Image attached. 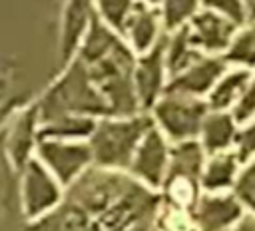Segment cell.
I'll return each mask as SVG.
<instances>
[{"instance_id":"6da1fadb","label":"cell","mask_w":255,"mask_h":231,"mask_svg":"<svg viewBox=\"0 0 255 231\" xmlns=\"http://www.w3.org/2000/svg\"><path fill=\"white\" fill-rule=\"evenodd\" d=\"M135 58L124 38L96 16L74 60H80L88 70L94 86L106 100L110 116L141 112L133 88Z\"/></svg>"},{"instance_id":"7a4b0ae2","label":"cell","mask_w":255,"mask_h":231,"mask_svg":"<svg viewBox=\"0 0 255 231\" xmlns=\"http://www.w3.org/2000/svg\"><path fill=\"white\" fill-rule=\"evenodd\" d=\"M36 106L40 112V121L70 114L96 119L110 116L106 100L94 86L88 70L80 60H72L60 70L58 78L36 100Z\"/></svg>"},{"instance_id":"3957f363","label":"cell","mask_w":255,"mask_h":231,"mask_svg":"<svg viewBox=\"0 0 255 231\" xmlns=\"http://www.w3.org/2000/svg\"><path fill=\"white\" fill-rule=\"evenodd\" d=\"M151 127L153 119L147 112L100 117L88 139L94 167L126 173L135 149Z\"/></svg>"},{"instance_id":"277c9868","label":"cell","mask_w":255,"mask_h":231,"mask_svg":"<svg viewBox=\"0 0 255 231\" xmlns=\"http://www.w3.org/2000/svg\"><path fill=\"white\" fill-rule=\"evenodd\" d=\"M66 187L34 155L18 173V199L26 223L52 215L66 199Z\"/></svg>"},{"instance_id":"5b68a950","label":"cell","mask_w":255,"mask_h":231,"mask_svg":"<svg viewBox=\"0 0 255 231\" xmlns=\"http://www.w3.org/2000/svg\"><path fill=\"white\" fill-rule=\"evenodd\" d=\"M209 114L207 100L165 92V96L149 110L153 125L171 141H191L199 137L205 116Z\"/></svg>"},{"instance_id":"8992f818","label":"cell","mask_w":255,"mask_h":231,"mask_svg":"<svg viewBox=\"0 0 255 231\" xmlns=\"http://www.w3.org/2000/svg\"><path fill=\"white\" fill-rule=\"evenodd\" d=\"M36 157L66 189L78 183L94 167V155L88 139L42 137L36 147Z\"/></svg>"},{"instance_id":"52a82bcc","label":"cell","mask_w":255,"mask_h":231,"mask_svg":"<svg viewBox=\"0 0 255 231\" xmlns=\"http://www.w3.org/2000/svg\"><path fill=\"white\" fill-rule=\"evenodd\" d=\"M171 147L173 143L153 125L135 149L126 173L145 189L159 193L169 171Z\"/></svg>"},{"instance_id":"ba28073f","label":"cell","mask_w":255,"mask_h":231,"mask_svg":"<svg viewBox=\"0 0 255 231\" xmlns=\"http://www.w3.org/2000/svg\"><path fill=\"white\" fill-rule=\"evenodd\" d=\"M40 127H42V121H40V112L36 102L16 110L10 116L2 135V145H4L8 165L16 171V175L36 155V147L42 139Z\"/></svg>"},{"instance_id":"9c48e42d","label":"cell","mask_w":255,"mask_h":231,"mask_svg":"<svg viewBox=\"0 0 255 231\" xmlns=\"http://www.w3.org/2000/svg\"><path fill=\"white\" fill-rule=\"evenodd\" d=\"M169 86V70L165 62V38L149 52L135 58L133 88L141 112H147L165 96Z\"/></svg>"},{"instance_id":"30bf717a","label":"cell","mask_w":255,"mask_h":231,"mask_svg":"<svg viewBox=\"0 0 255 231\" xmlns=\"http://www.w3.org/2000/svg\"><path fill=\"white\" fill-rule=\"evenodd\" d=\"M96 20L94 0H64L60 12V30H58V64L60 70L68 66L76 56Z\"/></svg>"},{"instance_id":"8fae6325","label":"cell","mask_w":255,"mask_h":231,"mask_svg":"<svg viewBox=\"0 0 255 231\" xmlns=\"http://www.w3.org/2000/svg\"><path fill=\"white\" fill-rule=\"evenodd\" d=\"M245 213V207L233 191H203L191 209L197 231H229Z\"/></svg>"},{"instance_id":"7c38bea8","label":"cell","mask_w":255,"mask_h":231,"mask_svg":"<svg viewBox=\"0 0 255 231\" xmlns=\"http://www.w3.org/2000/svg\"><path fill=\"white\" fill-rule=\"evenodd\" d=\"M165 26L159 12V6H151L145 2H137L129 18L126 20L120 36L129 46L135 56H141L153 50L165 38Z\"/></svg>"},{"instance_id":"4fadbf2b","label":"cell","mask_w":255,"mask_h":231,"mask_svg":"<svg viewBox=\"0 0 255 231\" xmlns=\"http://www.w3.org/2000/svg\"><path fill=\"white\" fill-rule=\"evenodd\" d=\"M237 28L239 26H235L227 18H223L207 8H201L185 24V30H187L193 46L201 54H209V56H223L225 50L229 48Z\"/></svg>"},{"instance_id":"5bb4252c","label":"cell","mask_w":255,"mask_h":231,"mask_svg":"<svg viewBox=\"0 0 255 231\" xmlns=\"http://www.w3.org/2000/svg\"><path fill=\"white\" fill-rule=\"evenodd\" d=\"M229 68V64L223 60V56H209L203 54L199 60H195L189 68L179 72L169 80L167 92L183 94V96H193L207 100L209 92L221 78V74Z\"/></svg>"},{"instance_id":"9a60e30c","label":"cell","mask_w":255,"mask_h":231,"mask_svg":"<svg viewBox=\"0 0 255 231\" xmlns=\"http://www.w3.org/2000/svg\"><path fill=\"white\" fill-rule=\"evenodd\" d=\"M241 167H243V161L239 159L235 149L207 155V161L201 173V189L209 193L233 191L237 177L241 173Z\"/></svg>"},{"instance_id":"2e32d148","label":"cell","mask_w":255,"mask_h":231,"mask_svg":"<svg viewBox=\"0 0 255 231\" xmlns=\"http://www.w3.org/2000/svg\"><path fill=\"white\" fill-rule=\"evenodd\" d=\"M239 123L231 116V112H217L209 110V114L203 119L201 131H199V143L205 149L207 155L219 153V151H229L235 147Z\"/></svg>"},{"instance_id":"e0dca14e","label":"cell","mask_w":255,"mask_h":231,"mask_svg":"<svg viewBox=\"0 0 255 231\" xmlns=\"http://www.w3.org/2000/svg\"><path fill=\"white\" fill-rule=\"evenodd\" d=\"M253 80H255V72L253 70L229 66L221 74V78L217 80V84L213 86V90L207 96L209 110L231 112V108L235 106V102L241 98V94L247 90V86Z\"/></svg>"},{"instance_id":"ac0fdd59","label":"cell","mask_w":255,"mask_h":231,"mask_svg":"<svg viewBox=\"0 0 255 231\" xmlns=\"http://www.w3.org/2000/svg\"><path fill=\"white\" fill-rule=\"evenodd\" d=\"M205 161H207V153L201 147L199 139L173 143L167 175H183V177H193L201 181Z\"/></svg>"},{"instance_id":"d6986e66","label":"cell","mask_w":255,"mask_h":231,"mask_svg":"<svg viewBox=\"0 0 255 231\" xmlns=\"http://www.w3.org/2000/svg\"><path fill=\"white\" fill-rule=\"evenodd\" d=\"M203 54L193 46L185 26L165 34V62L169 70V80L179 72H183L185 68H189Z\"/></svg>"},{"instance_id":"ffe728a7","label":"cell","mask_w":255,"mask_h":231,"mask_svg":"<svg viewBox=\"0 0 255 231\" xmlns=\"http://www.w3.org/2000/svg\"><path fill=\"white\" fill-rule=\"evenodd\" d=\"M96 121H98L96 117H88V116H74V114L58 116L42 121L40 135L58 137V139H90Z\"/></svg>"},{"instance_id":"44dd1931","label":"cell","mask_w":255,"mask_h":231,"mask_svg":"<svg viewBox=\"0 0 255 231\" xmlns=\"http://www.w3.org/2000/svg\"><path fill=\"white\" fill-rule=\"evenodd\" d=\"M223 60L229 66L247 68L255 72V16L237 28L229 48L223 54Z\"/></svg>"},{"instance_id":"7402d4cb","label":"cell","mask_w":255,"mask_h":231,"mask_svg":"<svg viewBox=\"0 0 255 231\" xmlns=\"http://www.w3.org/2000/svg\"><path fill=\"white\" fill-rule=\"evenodd\" d=\"M153 231H197V225L189 209L159 201L153 217Z\"/></svg>"},{"instance_id":"603a6c76","label":"cell","mask_w":255,"mask_h":231,"mask_svg":"<svg viewBox=\"0 0 255 231\" xmlns=\"http://www.w3.org/2000/svg\"><path fill=\"white\" fill-rule=\"evenodd\" d=\"M201 10V0H161L159 12L163 18L165 32L183 28Z\"/></svg>"},{"instance_id":"cb8c5ba5","label":"cell","mask_w":255,"mask_h":231,"mask_svg":"<svg viewBox=\"0 0 255 231\" xmlns=\"http://www.w3.org/2000/svg\"><path fill=\"white\" fill-rule=\"evenodd\" d=\"M201 8L227 18L235 26H243L255 16L253 0H201Z\"/></svg>"},{"instance_id":"d4e9b609","label":"cell","mask_w":255,"mask_h":231,"mask_svg":"<svg viewBox=\"0 0 255 231\" xmlns=\"http://www.w3.org/2000/svg\"><path fill=\"white\" fill-rule=\"evenodd\" d=\"M139 0H94L96 4V16L118 34L122 32L126 20L133 12Z\"/></svg>"},{"instance_id":"484cf974","label":"cell","mask_w":255,"mask_h":231,"mask_svg":"<svg viewBox=\"0 0 255 231\" xmlns=\"http://www.w3.org/2000/svg\"><path fill=\"white\" fill-rule=\"evenodd\" d=\"M233 193L237 195L245 211L255 215V159L243 163L237 183L233 187Z\"/></svg>"},{"instance_id":"4316f807","label":"cell","mask_w":255,"mask_h":231,"mask_svg":"<svg viewBox=\"0 0 255 231\" xmlns=\"http://www.w3.org/2000/svg\"><path fill=\"white\" fill-rule=\"evenodd\" d=\"M233 149L237 151V155H239V159L243 163L255 159V117L239 125Z\"/></svg>"},{"instance_id":"83f0119b","label":"cell","mask_w":255,"mask_h":231,"mask_svg":"<svg viewBox=\"0 0 255 231\" xmlns=\"http://www.w3.org/2000/svg\"><path fill=\"white\" fill-rule=\"evenodd\" d=\"M231 116L235 117V121L239 125L255 117V80L247 86V90L235 102V106L231 108Z\"/></svg>"},{"instance_id":"f1b7e54d","label":"cell","mask_w":255,"mask_h":231,"mask_svg":"<svg viewBox=\"0 0 255 231\" xmlns=\"http://www.w3.org/2000/svg\"><path fill=\"white\" fill-rule=\"evenodd\" d=\"M229 231H255V215L253 213H245Z\"/></svg>"},{"instance_id":"f546056e","label":"cell","mask_w":255,"mask_h":231,"mask_svg":"<svg viewBox=\"0 0 255 231\" xmlns=\"http://www.w3.org/2000/svg\"><path fill=\"white\" fill-rule=\"evenodd\" d=\"M139 2H145V4H151V6H159L161 0H139Z\"/></svg>"},{"instance_id":"4dcf8cb0","label":"cell","mask_w":255,"mask_h":231,"mask_svg":"<svg viewBox=\"0 0 255 231\" xmlns=\"http://www.w3.org/2000/svg\"><path fill=\"white\" fill-rule=\"evenodd\" d=\"M253 2H255V0H253Z\"/></svg>"}]
</instances>
